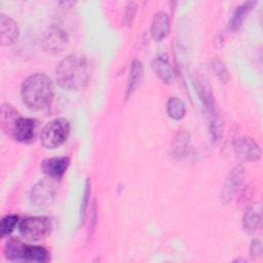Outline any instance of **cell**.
<instances>
[{
	"mask_svg": "<svg viewBox=\"0 0 263 263\" xmlns=\"http://www.w3.org/2000/svg\"><path fill=\"white\" fill-rule=\"evenodd\" d=\"M23 103L33 111H40L49 106L53 97V84L44 73H36L26 78L21 87Z\"/></svg>",
	"mask_w": 263,
	"mask_h": 263,
	"instance_id": "cell-2",
	"label": "cell"
},
{
	"mask_svg": "<svg viewBox=\"0 0 263 263\" xmlns=\"http://www.w3.org/2000/svg\"><path fill=\"white\" fill-rule=\"evenodd\" d=\"M213 70L215 71L216 75L220 78L221 81H227L229 76H228V73H227V70L225 68V66L223 65V63L219 60H215L213 61Z\"/></svg>",
	"mask_w": 263,
	"mask_h": 263,
	"instance_id": "cell-24",
	"label": "cell"
},
{
	"mask_svg": "<svg viewBox=\"0 0 263 263\" xmlns=\"http://www.w3.org/2000/svg\"><path fill=\"white\" fill-rule=\"evenodd\" d=\"M136 12H137V5L134 2L128 3L127 6H126L125 14H124V23L127 26H130L133 24V21L135 18Z\"/></svg>",
	"mask_w": 263,
	"mask_h": 263,
	"instance_id": "cell-25",
	"label": "cell"
},
{
	"mask_svg": "<svg viewBox=\"0 0 263 263\" xmlns=\"http://www.w3.org/2000/svg\"><path fill=\"white\" fill-rule=\"evenodd\" d=\"M55 196V187L51 179H43L31 190L30 200L31 203L38 209H45L52 204Z\"/></svg>",
	"mask_w": 263,
	"mask_h": 263,
	"instance_id": "cell-7",
	"label": "cell"
},
{
	"mask_svg": "<svg viewBox=\"0 0 263 263\" xmlns=\"http://www.w3.org/2000/svg\"><path fill=\"white\" fill-rule=\"evenodd\" d=\"M143 77V66L140 61H134L130 64L129 74L127 79V86L125 91V98L127 99L129 96L134 93V91L138 88L139 84L141 83Z\"/></svg>",
	"mask_w": 263,
	"mask_h": 263,
	"instance_id": "cell-17",
	"label": "cell"
},
{
	"mask_svg": "<svg viewBox=\"0 0 263 263\" xmlns=\"http://www.w3.org/2000/svg\"><path fill=\"white\" fill-rule=\"evenodd\" d=\"M18 37V27L9 16L0 15V41L2 45H11Z\"/></svg>",
	"mask_w": 263,
	"mask_h": 263,
	"instance_id": "cell-13",
	"label": "cell"
},
{
	"mask_svg": "<svg viewBox=\"0 0 263 263\" xmlns=\"http://www.w3.org/2000/svg\"><path fill=\"white\" fill-rule=\"evenodd\" d=\"M243 167L241 165H237L235 167H233L227 175L223 186H222V190H221V201L224 204L229 203L232 198L234 197V195L236 194V192L238 191L242 180H243Z\"/></svg>",
	"mask_w": 263,
	"mask_h": 263,
	"instance_id": "cell-9",
	"label": "cell"
},
{
	"mask_svg": "<svg viewBox=\"0 0 263 263\" xmlns=\"http://www.w3.org/2000/svg\"><path fill=\"white\" fill-rule=\"evenodd\" d=\"M170 32V17L164 11H158L154 14L151 24V35L154 40L160 41L167 36Z\"/></svg>",
	"mask_w": 263,
	"mask_h": 263,
	"instance_id": "cell-14",
	"label": "cell"
},
{
	"mask_svg": "<svg viewBox=\"0 0 263 263\" xmlns=\"http://www.w3.org/2000/svg\"><path fill=\"white\" fill-rule=\"evenodd\" d=\"M197 82L196 91L204 107L209 120V133L213 142H218L223 135V118L216 105L215 98L212 93L211 87L201 81Z\"/></svg>",
	"mask_w": 263,
	"mask_h": 263,
	"instance_id": "cell-3",
	"label": "cell"
},
{
	"mask_svg": "<svg viewBox=\"0 0 263 263\" xmlns=\"http://www.w3.org/2000/svg\"><path fill=\"white\" fill-rule=\"evenodd\" d=\"M190 141V135L186 130H180L174 138L171 146V153L175 158H181L184 156L188 149Z\"/></svg>",
	"mask_w": 263,
	"mask_h": 263,
	"instance_id": "cell-18",
	"label": "cell"
},
{
	"mask_svg": "<svg viewBox=\"0 0 263 263\" xmlns=\"http://www.w3.org/2000/svg\"><path fill=\"white\" fill-rule=\"evenodd\" d=\"M18 230L26 240L38 241L50 235L52 224L48 217H27L20 222Z\"/></svg>",
	"mask_w": 263,
	"mask_h": 263,
	"instance_id": "cell-6",
	"label": "cell"
},
{
	"mask_svg": "<svg viewBox=\"0 0 263 263\" xmlns=\"http://www.w3.org/2000/svg\"><path fill=\"white\" fill-rule=\"evenodd\" d=\"M70 163L68 157H54L42 161L41 168L43 173L52 180H60L66 173Z\"/></svg>",
	"mask_w": 263,
	"mask_h": 263,
	"instance_id": "cell-12",
	"label": "cell"
},
{
	"mask_svg": "<svg viewBox=\"0 0 263 263\" xmlns=\"http://www.w3.org/2000/svg\"><path fill=\"white\" fill-rule=\"evenodd\" d=\"M58 84L67 90L83 88L90 78V67L87 60L78 54L63 59L55 70Z\"/></svg>",
	"mask_w": 263,
	"mask_h": 263,
	"instance_id": "cell-1",
	"label": "cell"
},
{
	"mask_svg": "<svg viewBox=\"0 0 263 263\" xmlns=\"http://www.w3.org/2000/svg\"><path fill=\"white\" fill-rule=\"evenodd\" d=\"M20 117L16 110L9 104H3L1 107V127L6 134H11L15 120Z\"/></svg>",
	"mask_w": 263,
	"mask_h": 263,
	"instance_id": "cell-19",
	"label": "cell"
},
{
	"mask_svg": "<svg viewBox=\"0 0 263 263\" xmlns=\"http://www.w3.org/2000/svg\"><path fill=\"white\" fill-rule=\"evenodd\" d=\"M43 48L50 53H58L64 49L67 44L68 37L65 31L59 27L52 26L43 34L42 37Z\"/></svg>",
	"mask_w": 263,
	"mask_h": 263,
	"instance_id": "cell-11",
	"label": "cell"
},
{
	"mask_svg": "<svg viewBox=\"0 0 263 263\" xmlns=\"http://www.w3.org/2000/svg\"><path fill=\"white\" fill-rule=\"evenodd\" d=\"M37 128V121L33 118L18 117L11 129V136L20 143L29 144L34 141Z\"/></svg>",
	"mask_w": 263,
	"mask_h": 263,
	"instance_id": "cell-10",
	"label": "cell"
},
{
	"mask_svg": "<svg viewBox=\"0 0 263 263\" xmlns=\"http://www.w3.org/2000/svg\"><path fill=\"white\" fill-rule=\"evenodd\" d=\"M250 247V253L253 258H258L262 255V243L260 240L253 239Z\"/></svg>",
	"mask_w": 263,
	"mask_h": 263,
	"instance_id": "cell-26",
	"label": "cell"
},
{
	"mask_svg": "<svg viewBox=\"0 0 263 263\" xmlns=\"http://www.w3.org/2000/svg\"><path fill=\"white\" fill-rule=\"evenodd\" d=\"M152 69L154 73L165 83H171L175 79V71L171 66L168 60L164 55H158L152 62Z\"/></svg>",
	"mask_w": 263,
	"mask_h": 263,
	"instance_id": "cell-15",
	"label": "cell"
},
{
	"mask_svg": "<svg viewBox=\"0 0 263 263\" xmlns=\"http://www.w3.org/2000/svg\"><path fill=\"white\" fill-rule=\"evenodd\" d=\"M255 5H256V2L248 1L237 6L229 20L228 29L233 32L238 30Z\"/></svg>",
	"mask_w": 263,
	"mask_h": 263,
	"instance_id": "cell-16",
	"label": "cell"
},
{
	"mask_svg": "<svg viewBox=\"0 0 263 263\" xmlns=\"http://www.w3.org/2000/svg\"><path fill=\"white\" fill-rule=\"evenodd\" d=\"M260 224V214L255 209H249L242 218V227L248 233H254Z\"/></svg>",
	"mask_w": 263,
	"mask_h": 263,
	"instance_id": "cell-21",
	"label": "cell"
},
{
	"mask_svg": "<svg viewBox=\"0 0 263 263\" xmlns=\"http://www.w3.org/2000/svg\"><path fill=\"white\" fill-rule=\"evenodd\" d=\"M233 149L236 157L243 161H256L261 156L260 146L250 137H240L233 143Z\"/></svg>",
	"mask_w": 263,
	"mask_h": 263,
	"instance_id": "cell-8",
	"label": "cell"
},
{
	"mask_svg": "<svg viewBox=\"0 0 263 263\" xmlns=\"http://www.w3.org/2000/svg\"><path fill=\"white\" fill-rule=\"evenodd\" d=\"M17 221H18V217L16 215H7L4 218H2L0 223L1 237H4L8 235L10 232H12L15 225L17 224Z\"/></svg>",
	"mask_w": 263,
	"mask_h": 263,
	"instance_id": "cell-22",
	"label": "cell"
},
{
	"mask_svg": "<svg viewBox=\"0 0 263 263\" xmlns=\"http://www.w3.org/2000/svg\"><path fill=\"white\" fill-rule=\"evenodd\" d=\"M166 113L175 120H180L185 116L186 106L178 97H171L166 102Z\"/></svg>",
	"mask_w": 263,
	"mask_h": 263,
	"instance_id": "cell-20",
	"label": "cell"
},
{
	"mask_svg": "<svg viewBox=\"0 0 263 263\" xmlns=\"http://www.w3.org/2000/svg\"><path fill=\"white\" fill-rule=\"evenodd\" d=\"M89 196H90V184L88 182V180L85 183L84 186V192H83V196H82V201H81V208H80V217H81V221L84 220L85 217V213L87 210V205H88V201H89Z\"/></svg>",
	"mask_w": 263,
	"mask_h": 263,
	"instance_id": "cell-23",
	"label": "cell"
},
{
	"mask_svg": "<svg viewBox=\"0 0 263 263\" xmlns=\"http://www.w3.org/2000/svg\"><path fill=\"white\" fill-rule=\"evenodd\" d=\"M70 135V122L66 118H55L47 122L40 133V143L46 149L62 146Z\"/></svg>",
	"mask_w": 263,
	"mask_h": 263,
	"instance_id": "cell-5",
	"label": "cell"
},
{
	"mask_svg": "<svg viewBox=\"0 0 263 263\" xmlns=\"http://www.w3.org/2000/svg\"><path fill=\"white\" fill-rule=\"evenodd\" d=\"M5 258L13 262H46L49 253L41 246L27 245L18 239H9L4 248Z\"/></svg>",
	"mask_w": 263,
	"mask_h": 263,
	"instance_id": "cell-4",
	"label": "cell"
}]
</instances>
